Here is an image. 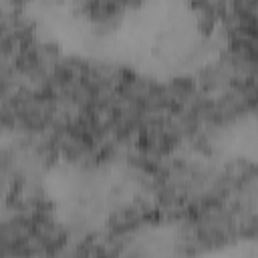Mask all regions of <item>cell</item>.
Masks as SVG:
<instances>
[{"mask_svg": "<svg viewBox=\"0 0 258 258\" xmlns=\"http://www.w3.org/2000/svg\"><path fill=\"white\" fill-rule=\"evenodd\" d=\"M119 258H187L181 232L169 224H153L135 232Z\"/></svg>", "mask_w": 258, "mask_h": 258, "instance_id": "cell-2", "label": "cell"}, {"mask_svg": "<svg viewBox=\"0 0 258 258\" xmlns=\"http://www.w3.org/2000/svg\"><path fill=\"white\" fill-rule=\"evenodd\" d=\"M50 196L62 222L79 232L99 228L121 200V179L107 165H64L50 175Z\"/></svg>", "mask_w": 258, "mask_h": 258, "instance_id": "cell-1", "label": "cell"}]
</instances>
